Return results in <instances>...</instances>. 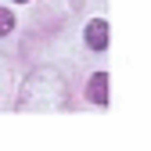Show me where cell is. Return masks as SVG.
I'll use <instances>...</instances> for the list:
<instances>
[{"instance_id": "cell-1", "label": "cell", "mask_w": 151, "mask_h": 151, "mask_svg": "<svg viewBox=\"0 0 151 151\" xmlns=\"http://www.w3.org/2000/svg\"><path fill=\"white\" fill-rule=\"evenodd\" d=\"M36 97H47V111L50 108H61L65 104V79L61 76H54V72H36L32 79L25 83V97L18 101V108H29Z\"/></svg>"}, {"instance_id": "cell-2", "label": "cell", "mask_w": 151, "mask_h": 151, "mask_svg": "<svg viewBox=\"0 0 151 151\" xmlns=\"http://www.w3.org/2000/svg\"><path fill=\"white\" fill-rule=\"evenodd\" d=\"M86 47L90 50H104L108 47V25L101 22V18H93V22L86 25Z\"/></svg>"}, {"instance_id": "cell-3", "label": "cell", "mask_w": 151, "mask_h": 151, "mask_svg": "<svg viewBox=\"0 0 151 151\" xmlns=\"http://www.w3.org/2000/svg\"><path fill=\"white\" fill-rule=\"evenodd\" d=\"M90 101L93 104H108V76L104 72H93L90 76Z\"/></svg>"}, {"instance_id": "cell-4", "label": "cell", "mask_w": 151, "mask_h": 151, "mask_svg": "<svg viewBox=\"0 0 151 151\" xmlns=\"http://www.w3.org/2000/svg\"><path fill=\"white\" fill-rule=\"evenodd\" d=\"M11 29H14V14H11L7 7H0V36H7Z\"/></svg>"}, {"instance_id": "cell-5", "label": "cell", "mask_w": 151, "mask_h": 151, "mask_svg": "<svg viewBox=\"0 0 151 151\" xmlns=\"http://www.w3.org/2000/svg\"><path fill=\"white\" fill-rule=\"evenodd\" d=\"M14 4H29V0H14Z\"/></svg>"}]
</instances>
